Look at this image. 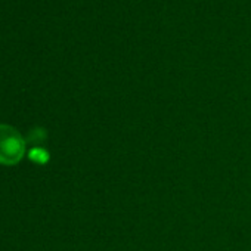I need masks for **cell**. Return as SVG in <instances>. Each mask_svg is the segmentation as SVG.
Listing matches in <instances>:
<instances>
[{
	"label": "cell",
	"instance_id": "obj_1",
	"mask_svg": "<svg viewBox=\"0 0 251 251\" xmlns=\"http://www.w3.org/2000/svg\"><path fill=\"white\" fill-rule=\"evenodd\" d=\"M27 141L9 124H0V164L17 166L25 154Z\"/></svg>",
	"mask_w": 251,
	"mask_h": 251
},
{
	"label": "cell",
	"instance_id": "obj_2",
	"mask_svg": "<svg viewBox=\"0 0 251 251\" xmlns=\"http://www.w3.org/2000/svg\"><path fill=\"white\" fill-rule=\"evenodd\" d=\"M28 157H30L31 161H34V163H37V164H45V163L49 160L48 151H45L43 148H39V147L33 148V150L30 151Z\"/></svg>",
	"mask_w": 251,
	"mask_h": 251
},
{
	"label": "cell",
	"instance_id": "obj_3",
	"mask_svg": "<svg viewBox=\"0 0 251 251\" xmlns=\"http://www.w3.org/2000/svg\"><path fill=\"white\" fill-rule=\"evenodd\" d=\"M46 139V130L45 129H34L33 132H30L28 138H27V144H42L43 141Z\"/></svg>",
	"mask_w": 251,
	"mask_h": 251
}]
</instances>
